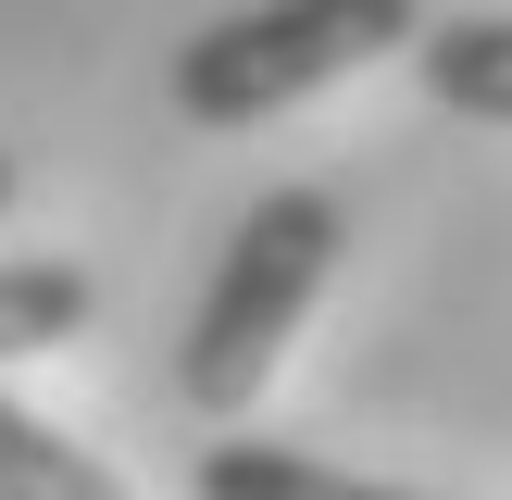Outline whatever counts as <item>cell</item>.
Masks as SVG:
<instances>
[{
	"label": "cell",
	"instance_id": "1",
	"mask_svg": "<svg viewBox=\"0 0 512 500\" xmlns=\"http://www.w3.org/2000/svg\"><path fill=\"white\" fill-rule=\"evenodd\" d=\"M338 200L325 188H263L238 213V238H225L213 288H200L188 338H175V388H188V413H250L275 375V350L300 338V313L325 300V275H338Z\"/></svg>",
	"mask_w": 512,
	"mask_h": 500
},
{
	"label": "cell",
	"instance_id": "7",
	"mask_svg": "<svg viewBox=\"0 0 512 500\" xmlns=\"http://www.w3.org/2000/svg\"><path fill=\"white\" fill-rule=\"evenodd\" d=\"M0 213H13V150H0Z\"/></svg>",
	"mask_w": 512,
	"mask_h": 500
},
{
	"label": "cell",
	"instance_id": "6",
	"mask_svg": "<svg viewBox=\"0 0 512 500\" xmlns=\"http://www.w3.org/2000/svg\"><path fill=\"white\" fill-rule=\"evenodd\" d=\"M88 313H100L88 263H0V363H25V350H63Z\"/></svg>",
	"mask_w": 512,
	"mask_h": 500
},
{
	"label": "cell",
	"instance_id": "5",
	"mask_svg": "<svg viewBox=\"0 0 512 500\" xmlns=\"http://www.w3.org/2000/svg\"><path fill=\"white\" fill-rule=\"evenodd\" d=\"M0 500H113V463L0 400Z\"/></svg>",
	"mask_w": 512,
	"mask_h": 500
},
{
	"label": "cell",
	"instance_id": "3",
	"mask_svg": "<svg viewBox=\"0 0 512 500\" xmlns=\"http://www.w3.org/2000/svg\"><path fill=\"white\" fill-rule=\"evenodd\" d=\"M413 63H425V100H438V113L512 125V13H450V25H425Z\"/></svg>",
	"mask_w": 512,
	"mask_h": 500
},
{
	"label": "cell",
	"instance_id": "4",
	"mask_svg": "<svg viewBox=\"0 0 512 500\" xmlns=\"http://www.w3.org/2000/svg\"><path fill=\"white\" fill-rule=\"evenodd\" d=\"M188 488H200V500H388V488H363V475L313 463V450H275V438H225V450H200Z\"/></svg>",
	"mask_w": 512,
	"mask_h": 500
},
{
	"label": "cell",
	"instance_id": "2",
	"mask_svg": "<svg viewBox=\"0 0 512 500\" xmlns=\"http://www.w3.org/2000/svg\"><path fill=\"white\" fill-rule=\"evenodd\" d=\"M425 38V0H250L175 50V113L188 125H263L338 75L388 63Z\"/></svg>",
	"mask_w": 512,
	"mask_h": 500
}]
</instances>
